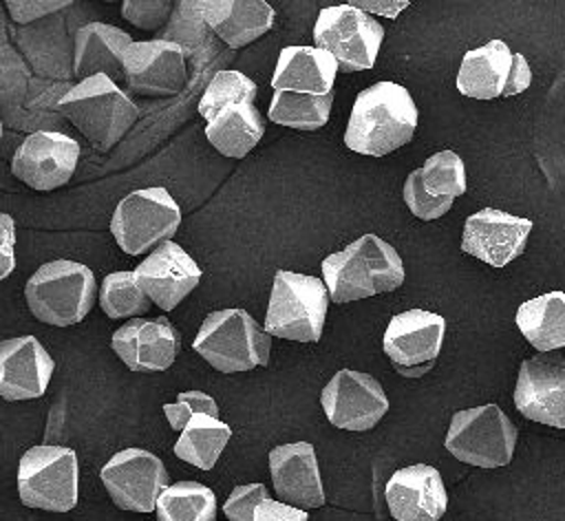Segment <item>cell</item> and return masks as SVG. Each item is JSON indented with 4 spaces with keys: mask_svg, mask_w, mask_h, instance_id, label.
Masks as SVG:
<instances>
[{
    "mask_svg": "<svg viewBox=\"0 0 565 521\" xmlns=\"http://www.w3.org/2000/svg\"><path fill=\"white\" fill-rule=\"evenodd\" d=\"M417 126V106L411 93L395 82H377L358 93L344 143L349 150L384 157L411 141Z\"/></svg>",
    "mask_w": 565,
    "mask_h": 521,
    "instance_id": "cell-1",
    "label": "cell"
},
{
    "mask_svg": "<svg viewBox=\"0 0 565 521\" xmlns=\"http://www.w3.org/2000/svg\"><path fill=\"white\" fill-rule=\"evenodd\" d=\"M406 278L397 249L375 234H362L322 260V283L335 302H353L397 289Z\"/></svg>",
    "mask_w": 565,
    "mask_h": 521,
    "instance_id": "cell-2",
    "label": "cell"
},
{
    "mask_svg": "<svg viewBox=\"0 0 565 521\" xmlns=\"http://www.w3.org/2000/svg\"><path fill=\"white\" fill-rule=\"evenodd\" d=\"M60 113L97 148L110 150L137 121V104L106 75L71 86L57 102Z\"/></svg>",
    "mask_w": 565,
    "mask_h": 521,
    "instance_id": "cell-3",
    "label": "cell"
},
{
    "mask_svg": "<svg viewBox=\"0 0 565 521\" xmlns=\"http://www.w3.org/2000/svg\"><path fill=\"white\" fill-rule=\"evenodd\" d=\"M192 347L216 371L238 373L269 362L271 336L245 309H218L203 318Z\"/></svg>",
    "mask_w": 565,
    "mask_h": 521,
    "instance_id": "cell-4",
    "label": "cell"
},
{
    "mask_svg": "<svg viewBox=\"0 0 565 521\" xmlns=\"http://www.w3.org/2000/svg\"><path fill=\"white\" fill-rule=\"evenodd\" d=\"M97 283L93 272L75 260H51L26 280L24 298L31 313L46 325L68 327L82 322L95 305Z\"/></svg>",
    "mask_w": 565,
    "mask_h": 521,
    "instance_id": "cell-5",
    "label": "cell"
},
{
    "mask_svg": "<svg viewBox=\"0 0 565 521\" xmlns=\"http://www.w3.org/2000/svg\"><path fill=\"white\" fill-rule=\"evenodd\" d=\"M329 307L327 285L307 274L278 269L265 313V331L274 338L318 342Z\"/></svg>",
    "mask_w": 565,
    "mask_h": 521,
    "instance_id": "cell-6",
    "label": "cell"
},
{
    "mask_svg": "<svg viewBox=\"0 0 565 521\" xmlns=\"http://www.w3.org/2000/svg\"><path fill=\"white\" fill-rule=\"evenodd\" d=\"M18 495L29 508L68 512L79 495V464L73 448L42 444L29 448L18 466Z\"/></svg>",
    "mask_w": 565,
    "mask_h": 521,
    "instance_id": "cell-7",
    "label": "cell"
},
{
    "mask_svg": "<svg viewBox=\"0 0 565 521\" xmlns=\"http://www.w3.org/2000/svg\"><path fill=\"white\" fill-rule=\"evenodd\" d=\"M516 426L497 404L457 411L446 433V450L470 466H508L514 455Z\"/></svg>",
    "mask_w": 565,
    "mask_h": 521,
    "instance_id": "cell-8",
    "label": "cell"
},
{
    "mask_svg": "<svg viewBox=\"0 0 565 521\" xmlns=\"http://www.w3.org/2000/svg\"><path fill=\"white\" fill-rule=\"evenodd\" d=\"M181 223V210L166 188H143L126 194L110 219V232L117 245L130 254L157 249L172 241Z\"/></svg>",
    "mask_w": 565,
    "mask_h": 521,
    "instance_id": "cell-9",
    "label": "cell"
},
{
    "mask_svg": "<svg viewBox=\"0 0 565 521\" xmlns=\"http://www.w3.org/2000/svg\"><path fill=\"white\" fill-rule=\"evenodd\" d=\"M313 40L318 49L335 57L338 68L344 73L369 71L377 60L384 26L353 4H338L320 9L313 24Z\"/></svg>",
    "mask_w": 565,
    "mask_h": 521,
    "instance_id": "cell-10",
    "label": "cell"
},
{
    "mask_svg": "<svg viewBox=\"0 0 565 521\" xmlns=\"http://www.w3.org/2000/svg\"><path fill=\"white\" fill-rule=\"evenodd\" d=\"M532 82V71L521 53H512L503 40H490L483 46L463 53L457 88L463 97L494 99L523 93Z\"/></svg>",
    "mask_w": 565,
    "mask_h": 521,
    "instance_id": "cell-11",
    "label": "cell"
},
{
    "mask_svg": "<svg viewBox=\"0 0 565 521\" xmlns=\"http://www.w3.org/2000/svg\"><path fill=\"white\" fill-rule=\"evenodd\" d=\"M446 320L439 313L408 309L393 316L384 331V353L399 375L422 378L441 353Z\"/></svg>",
    "mask_w": 565,
    "mask_h": 521,
    "instance_id": "cell-12",
    "label": "cell"
},
{
    "mask_svg": "<svg viewBox=\"0 0 565 521\" xmlns=\"http://www.w3.org/2000/svg\"><path fill=\"white\" fill-rule=\"evenodd\" d=\"M110 499L121 510L152 512L159 495L168 488L163 461L143 448H124L115 453L99 472Z\"/></svg>",
    "mask_w": 565,
    "mask_h": 521,
    "instance_id": "cell-13",
    "label": "cell"
},
{
    "mask_svg": "<svg viewBox=\"0 0 565 521\" xmlns=\"http://www.w3.org/2000/svg\"><path fill=\"white\" fill-rule=\"evenodd\" d=\"M320 404L335 428L369 430L388 411L382 384L362 371L340 369L322 389Z\"/></svg>",
    "mask_w": 565,
    "mask_h": 521,
    "instance_id": "cell-14",
    "label": "cell"
},
{
    "mask_svg": "<svg viewBox=\"0 0 565 521\" xmlns=\"http://www.w3.org/2000/svg\"><path fill=\"white\" fill-rule=\"evenodd\" d=\"M79 161V143L53 130L31 132L11 159V172L33 190H55L71 181Z\"/></svg>",
    "mask_w": 565,
    "mask_h": 521,
    "instance_id": "cell-15",
    "label": "cell"
},
{
    "mask_svg": "<svg viewBox=\"0 0 565 521\" xmlns=\"http://www.w3.org/2000/svg\"><path fill=\"white\" fill-rule=\"evenodd\" d=\"M463 192L466 166L452 150L430 155L424 166L413 170L404 181V203L422 221L444 216Z\"/></svg>",
    "mask_w": 565,
    "mask_h": 521,
    "instance_id": "cell-16",
    "label": "cell"
},
{
    "mask_svg": "<svg viewBox=\"0 0 565 521\" xmlns=\"http://www.w3.org/2000/svg\"><path fill=\"white\" fill-rule=\"evenodd\" d=\"M512 397L523 417L565 428V360L545 353L523 360Z\"/></svg>",
    "mask_w": 565,
    "mask_h": 521,
    "instance_id": "cell-17",
    "label": "cell"
},
{
    "mask_svg": "<svg viewBox=\"0 0 565 521\" xmlns=\"http://www.w3.org/2000/svg\"><path fill=\"white\" fill-rule=\"evenodd\" d=\"M124 79L137 95H177L188 79L185 53L177 42L163 38L132 42L124 55Z\"/></svg>",
    "mask_w": 565,
    "mask_h": 521,
    "instance_id": "cell-18",
    "label": "cell"
},
{
    "mask_svg": "<svg viewBox=\"0 0 565 521\" xmlns=\"http://www.w3.org/2000/svg\"><path fill=\"white\" fill-rule=\"evenodd\" d=\"M532 221L503 210L483 208L466 219L461 249L486 265L505 267L523 254Z\"/></svg>",
    "mask_w": 565,
    "mask_h": 521,
    "instance_id": "cell-19",
    "label": "cell"
},
{
    "mask_svg": "<svg viewBox=\"0 0 565 521\" xmlns=\"http://www.w3.org/2000/svg\"><path fill=\"white\" fill-rule=\"evenodd\" d=\"M132 274L141 291L163 311L174 309L201 280V267L174 241L152 249Z\"/></svg>",
    "mask_w": 565,
    "mask_h": 521,
    "instance_id": "cell-20",
    "label": "cell"
},
{
    "mask_svg": "<svg viewBox=\"0 0 565 521\" xmlns=\"http://www.w3.org/2000/svg\"><path fill=\"white\" fill-rule=\"evenodd\" d=\"M110 347L132 371H166L179 353V333L163 316L132 318L113 333Z\"/></svg>",
    "mask_w": 565,
    "mask_h": 521,
    "instance_id": "cell-21",
    "label": "cell"
},
{
    "mask_svg": "<svg viewBox=\"0 0 565 521\" xmlns=\"http://www.w3.org/2000/svg\"><path fill=\"white\" fill-rule=\"evenodd\" d=\"M384 495L395 521H439L448 506L439 470L426 464L395 470L386 481Z\"/></svg>",
    "mask_w": 565,
    "mask_h": 521,
    "instance_id": "cell-22",
    "label": "cell"
},
{
    "mask_svg": "<svg viewBox=\"0 0 565 521\" xmlns=\"http://www.w3.org/2000/svg\"><path fill=\"white\" fill-rule=\"evenodd\" d=\"M269 472L278 501L307 510L324 503V488L316 450L309 442H291L271 448Z\"/></svg>",
    "mask_w": 565,
    "mask_h": 521,
    "instance_id": "cell-23",
    "label": "cell"
},
{
    "mask_svg": "<svg viewBox=\"0 0 565 521\" xmlns=\"http://www.w3.org/2000/svg\"><path fill=\"white\" fill-rule=\"evenodd\" d=\"M55 362L35 336L0 342V395L9 402L44 395Z\"/></svg>",
    "mask_w": 565,
    "mask_h": 521,
    "instance_id": "cell-24",
    "label": "cell"
},
{
    "mask_svg": "<svg viewBox=\"0 0 565 521\" xmlns=\"http://www.w3.org/2000/svg\"><path fill=\"white\" fill-rule=\"evenodd\" d=\"M196 7L210 31L232 49H241L265 35L276 18L265 0H210Z\"/></svg>",
    "mask_w": 565,
    "mask_h": 521,
    "instance_id": "cell-25",
    "label": "cell"
},
{
    "mask_svg": "<svg viewBox=\"0 0 565 521\" xmlns=\"http://www.w3.org/2000/svg\"><path fill=\"white\" fill-rule=\"evenodd\" d=\"M130 44L132 38L124 29L104 22H88L75 33L73 73L82 79L106 75L115 82L124 75V55Z\"/></svg>",
    "mask_w": 565,
    "mask_h": 521,
    "instance_id": "cell-26",
    "label": "cell"
},
{
    "mask_svg": "<svg viewBox=\"0 0 565 521\" xmlns=\"http://www.w3.org/2000/svg\"><path fill=\"white\" fill-rule=\"evenodd\" d=\"M338 62L318 46H285L278 55L271 86L309 95L333 93Z\"/></svg>",
    "mask_w": 565,
    "mask_h": 521,
    "instance_id": "cell-27",
    "label": "cell"
},
{
    "mask_svg": "<svg viewBox=\"0 0 565 521\" xmlns=\"http://www.w3.org/2000/svg\"><path fill=\"white\" fill-rule=\"evenodd\" d=\"M516 327L541 353L565 347V291H547L516 309Z\"/></svg>",
    "mask_w": 565,
    "mask_h": 521,
    "instance_id": "cell-28",
    "label": "cell"
},
{
    "mask_svg": "<svg viewBox=\"0 0 565 521\" xmlns=\"http://www.w3.org/2000/svg\"><path fill=\"white\" fill-rule=\"evenodd\" d=\"M265 119L254 104L232 106L205 126L207 141L225 157L243 159L263 137Z\"/></svg>",
    "mask_w": 565,
    "mask_h": 521,
    "instance_id": "cell-29",
    "label": "cell"
},
{
    "mask_svg": "<svg viewBox=\"0 0 565 521\" xmlns=\"http://www.w3.org/2000/svg\"><path fill=\"white\" fill-rule=\"evenodd\" d=\"M232 437V428L212 415H194L181 430L174 455L201 470L214 468L223 448Z\"/></svg>",
    "mask_w": 565,
    "mask_h": 521,
    "instance_id": "cell-30",
    "label": "cell"
},
{
    "mask_svg": "<svg viewBox=\"0 0 565 521\" xmlns=\"http://www.w3.org/2000/svg\"><path fill=\"white\" fill-rule=\"evenodd\" d=\"M333 106V93L309 95L294 91H274L269 104V119L278 126L296 130H318L329 121Z\"/></svg>",
    "mask_w": 565,
    "mask_h": 521,
    "instance_id": "cell-31",
    "label": "cell"
},
{
    "mask_svg": "<svg viewBox=\"0 0 565 521\" xmlns=\"http://www.w3.org/2000/svg\"><path fill=\"white\" fill-rule=\"evenodd\" d=\"M157 521H216V497L199 481L168 486L157 499Z\"/></svg>",
    "mask_w": 565,
    "mask_h": 521,
    "instance_id": "cell-32",
    "label": "cell"
},
{
    "mask_svg": "<svg viewBox=\"0 0 565 521\" xmlns=\"http://www.w3.org/2000/svg\"><path fill=\"white\" fill-rule=\"evenodd\" d=\"M256 97V84L238 73V71H218L210 79L203 97L199 99V115L212 121L218 113L241 106V104H254Z\"/></svg>",
    "mask_w": 565,
    "mask_h": 521,
    "instance_id": "cell-33",
    "label": "cell"
},
{
    "mask_svg": "<svg viewBox=\"0 0 565 521\" xmlns=\"http://www.w3.org/2000/svg\"><path fill=\"white\" fill-rule=\"evenodd\" d=\"M99 307L108 318H135L148 311L150 298L141 291L132 272H113L102 280Z\"/></svg>",
    "mask_w": 565,
    "mask_h": 521,
    "instance_id": "cell-34",
    "label": "cell"
},
{
    "mask_svg": "<svg viewBox=\"0 0 565 521\" xmlns=\"http://www.w3.org/2000/svg\"><path fill=\"white\" fill-rule=\"evenodd\" d=\"M163 413L168 417L170 428L181 433L194 415L218 417V404L212 395H207L203 391H183V393H179L174 404H163Z\"/></svg>",
    "mask_w": 565,
    "mask_h": 521,
    "instance_id": "cell-35",
    "label": "cell"
},
{
    "mask_svg": "<svg viewBox=\"0 0 565 521\" xmlns=\"http://www.w3.org/2000/svg\"><path fill=\"white\" fill-rule=\"evenodd\" d=\"M267 499L265 483H247L236 486L227 501L223 503V514L230 521H254L258 506Z\"/></svg>",
    "mask_w": 565,
    "mask_h": 521,
    "instance_id": "cell-36",
    "label": "cell"
},
{
    "mask_svg": "<svg viewBox=\"0 0 565 521\" xmlns=\"http://www.w3.org/2000/svg\"><path fill=\"white\" fill-rule=\"evenodd\" d=\"M121 15L139 29H159L170 15L168 0H126L121 4Z\"/></svg>",
    "mask_w": 565,
    "mask_h": 521,
    "instance_id": "cell-37",
    "label": "cell"
},
{
    "mask_svg": "<svg viewBox=\"0 0 565 521\" xmlns=\"http://www.w3.org/2000/svg\"><path fill=\"white\" fill-rule=\"evenodd\" d=\"M68 4H71L68 0H55V2H49V0H26V2L24 0H7L4 2L7 11L11 13V18L15 22H20V24L33 22V20H38L42 15H49V13L57 11V9H64Z\"/></svg>",
    "mask_w": 565,
    "mask_h": 521,
    "instance_id": "cell-38",
    "label": "cell"
},
{
    "mask_svg": "<svg viewBox=\"0 0 565 521\" xmlns=\"http://www.w3.org/2000/svg\"><path fill=\"white\" fill-rule=\"evenodd\" d=\"M15 223L11 214L0 212V280H4L15 267Z\"/></svg>",
    "mask_w": 565,
    "mask_h": 521,
    "instance_id": "cell-39",
    "label": "cell"
},
{
    "mask_svg": "<svg viewBox=\"0 0 565 521\" xmlns=\"http://www.w3.org/2000/svg\"><path fill=\"white\" fill-rule=\"evenodd\" d=\"M254 521H309V512L300 510V508H294V506H287L282 501H274V499H265L256 514H254Z\"/></svg>",
    "mask_w": 565,
    "mask_h": 521,
    "instance_id": "cell-40",
    "label": "cell"
},
{
    "mask_svg": "<svg viewBox=\"0 0 565 521\" xmlns=\"http://www.w3.org/2000/svg\"><path fill=\"white\" fill-rule=\"evenodd\" d=\"M355 9L369 13V15H386V18H397V13L402 9L408 7V0L406 2H369V0H353L351 2Z\"/></svg>",
    "mask_w": 565,
    "mask_h": 521,
    "instance_id": "cell-41",
    "label": "cell"
},
{
    "mask_svg": "<svg viewBox=\"0 0 565 521\" xmlns=\"http://www.w3.org/2000/svg\"><path fill=\"white\" fill-rule=\"evenodd\" d=\"M0 137H2V121H0Z\"/></svg>",
    "mask_w": 565,
    "mask_h": 521,
    "instance_id": "cell-42",
    "label": "cell"
}]
</instances>
